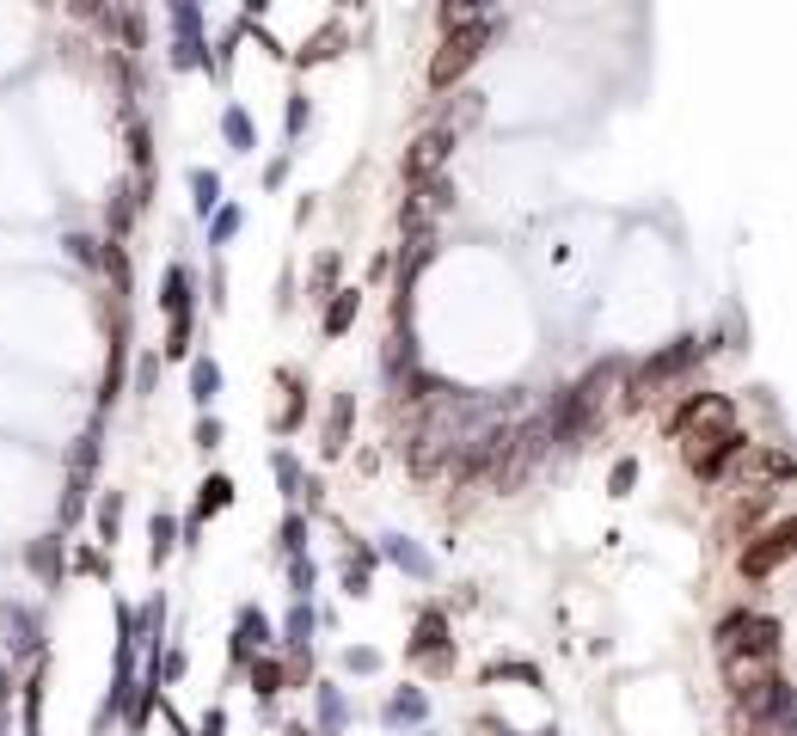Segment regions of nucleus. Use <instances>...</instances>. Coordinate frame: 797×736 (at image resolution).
Returning <instances> with one entry per match:
<instances>
[{
    "label": "nucleus",
    "instance_id": "nucleus-14",
    "mask_svg": "<svg viewBox=\"0 0 797 736\" xmlns=\"http://www.w3.org/2000/svg\"><path fill=\"white\" fill-rule=\"evenodd\" d=\"M227 136H234L239 148H246V141H251V124H246V110H227Z\"/></svg>",
    "mask_w": 797,
    "mask_h": 736
},
{
    "label": "nucleus",
    "instance_id": "nucleus-7",
    "mask_svg": "<svg viewBox=\"0 0 797 736\" xmlns=\"http://www.w3.org/2000/svg\"><path fill=\"white\" fill-rule=\"evenodd\" d=\"M215 387H221V369H215V362H197V369H190V393L209 406V399H215Z\"/></svg>",
    "mask_w": 797,
    "mask_h": 736
},
{
    "label": "nucleus",
    "instance_id": "nucleus-4",
    "mask_svg": "<svg viewBox=\"0 0 797 736\" xmlns=\"http://www.w3.org/2000/svg\"><path fill=\"white\" fill-rule=\"evenodd\" d=\"M448 148H454V136L430 129V136H423L418 148L406 154V178H411V185H423V178H436V173H442V160H448Z\"/></svg>",
    "mask_w": 797,
    "mask_h": 736
},
{
    "label": "nucleus",
    "instance_id": "nucleus-10",
    "mask_svg": "<svg viewBox=\"0 0 797 736\" xmlns=\"http://www.w3.org/2000/svg\"><path fill=\"white\" fill-rule=\"evenodd\" d=\"M190 185H197V209H203V215H209V209L221 203V178H215V173H197V178H190Z\"/></svg>",
    "mask_w": 797,
    "mask_h": 736
},
{
    "label": "nucleus",
    "instance_id": "nucleus-1",
    "mask_svg": "<svg viewBox=\"0 0 797 736\" xmlns=\"http://www.w3.org/2000/svg\"><path fill=\"white\" fill-rule=\"evenodd\" d=\"M712 644H718V663L730 681H749V675H766L773 663H780V620L773 614H730L718 632H712Z\"/></svg>",
    "mask_w": 797,
    "mask_h": 736
},
{
    "label": "nucleus",
    "instance_id": "nucleus-9",
    "mask_svg": "<svg viewBox=\"0 0 797 736\" xmlns=\"http://www.w3.org/2000/svg\"><path fill=\"white\" fill-rule=\"evenodd\" d=\"M227 503H234V486H227V479H209V486H203V503H197V510L209 516V510H227Z\"/></svg>",
    "mask_w": 797,
    "mask_h": 736
},
{
    "label": "nucleus",
    "instance_id": "nucleus-13",
    "mask_svg": "<svg viewBox=\"0 0 797 736\" xmlns=\"http://www.w3.org/2000/svg\"><path fill=\"white\" fill-rule=\"evenodd\" d=\"M277 681H282L277 663H258V669H251V688H258V693H277Z\"/></svg>",
    "mask_w": 797,
    "mask_h": 736
},
{
    "label": "nucleus",
    "instance_id": "nucleus-2",
    "mask_svg": "<svg viewBox=\"0 0 797 736\" xmlns=\"http://www.w3.org/2000/svg\"><path fill=\"white\" fill-rule=\"evenodd\" d=\"M491 32H497L491 19H472L467 32H454L448 44H442V56H436V62H430V86H436V93H448L454 80H460L472 62H479V49L491 44Z\"/></svg>",
    "mask_w": 797,
    "mask_h": 736
},
{
    "label": "nucleus",
    "instance_id": "nucleus-5",
    "mask_svg": "<svg viewBox=\"0 0 797 736\" xmlns=\"http://www.w3.org/2000/svg\"><path fill=\"white\" fill-rule=\"evenodd\" d=\"M344 436H350V399H338L326 423V455H344Z\"/></svg>",
    "mask_w": 797,
    "mask_h": 736
},
{
    "label": "nucleus",
    "instance_id": "nucleus-11",
    "mask_svg": "<svg viewBox=\"0 0 797 736\" xmlns=\"http://www.w3.org/2000/svg\"><path fill=\"white\" fill-rule=\"evenodd\" d=\"M160 559H173V522L166 516H154V564Z\"/></svg>",
    "mask_w": 797,
    "mask_h": 736
},
{
    "label": "nucleus",
    "instance_id": "nucleus-6",
    "mask_svg": "<svg viewBox=\"0 0 797 736\" xmlns=\"http://www.w3.org/2000/svg\"><path fill=\"white\" fill-rule=\"evenodd\" d=\"M270 639V627H265V614H239V639H234V651L246 657L251 644H265Z\"/></svg>",
    "mask_w": 797,
    "mask_h": 736
},
{
    "label": "nucleus",
    "instance_id": "nucleus-8",
    "mask_svg": "<svg viewBox=\"0 0 797 736\" xmlns=\"http://www.w3.org/2000/svg\"><path fill=\"white\" fill-rule=\"evenodd\" d=\"M350 319H356V289H344V295L331 301V314H326V331H344Z\"/></svg>",
    "mask_w": 797,
    "mask_h": 736
},
{
    "label": "nucleus",
    "instance_id": "nucleus-3",
    "mask_svg": "<svg viewBox=\"0 0 797 736\" xmlns=\"http://www.w3.org/2000/svg\"><path fill=\"white\" fill-rule=\"evenodd\" d=\"M792 522H780V528L773 534H761V540H754L749 552H742V577H773V571H780L785 559H792Z\"/></svg>",
    "mask_w": 797,
    "mask_h": 736
},
{
    "label": "nucleus",
    "instance_id": "nucleus-16",
    "mask_svg": "<svg viewBox=\"0 0 797 736\" xmlns=\"http://www.w3.org/2000/svg\"><path fill=\"white\" fill-rule=\"evenodd\" d=\"M215 442H221V423L203 418V423H197V448H215Z\"/></svg>",
    "mask_w": 797,
    "mask_h": 736
},
{
    "label": "nucleus",
    "instance_id": "nucleus-12",
    "mask_svg": "<svg viewBox=\"0 0 797 736\" xmlns=\"http://www.w3.org/2000/svg\"><path fill=\"white\" fill-rule=\"evenodd\" d=\"M166 307L185 319V270H173V277H166Z\"/></svg>",
    "mask_w": 797,
    "mask_h": 736
},
{
    "label": "nucleus",
    "instance_id": "nucleus-15",
    "mask_svg": "<svg viewBox=\"0 0 797 736\" xmlns=\"http://www.w3.org/2000/svg\"><path fill=\"white\" fill-rule=\"evenodd\" d=\"M632 479H638V460H620L613 467V491H632Z\"/></svg>",
    "mask_w": 797,
    "mask_h": 736
}]
</instances>
